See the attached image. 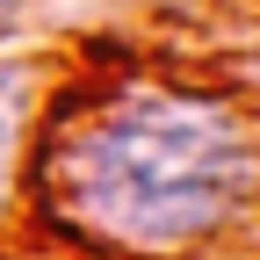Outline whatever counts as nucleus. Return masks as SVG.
Segmentation results:
<instances>
[{"instance_id": "1", "label": "nucleus", "mask_w": 260, "mask_h": 260, "mask_svg": "<svg viewBox=\"0 0 260 260\" xmlns=\"http://www.w3.org/2000/svg\"><path fill=\"white\" fill-rule=\"evenodd\" d=\"M58 224L123 260H188L260 203V130L188 87H138L80 116L44 152Z\"/></svg>"}, {"instance_id": "2", "label": "nucleus", "mask_w": 260, "mask_h": 260, "mask_svg": "<svg viewBox=\"0 0 260 260\" xmlns=\"http://www.w3.org/2000/svg\"><path fill=\"white\" fill-rule=\"evenodd\" d=\"M37 116H44V73L22 58H0V232L22 203V167L37 152Z\"/></svg>"}, {"instance_id": "3", "label": "nucleus", "mask_w": 260, "mask_h": 260, "mask_svg": "<svg viewBox=\"0 0 260 260\" xmlns=\"http://www.w3.org/2000/svg\"><path fill=\"white\" fill-rule=\"evenodd\" d=\"M22 8H29V0H0V22H8V15H22Z\"/></svg>"}]
</instances>
